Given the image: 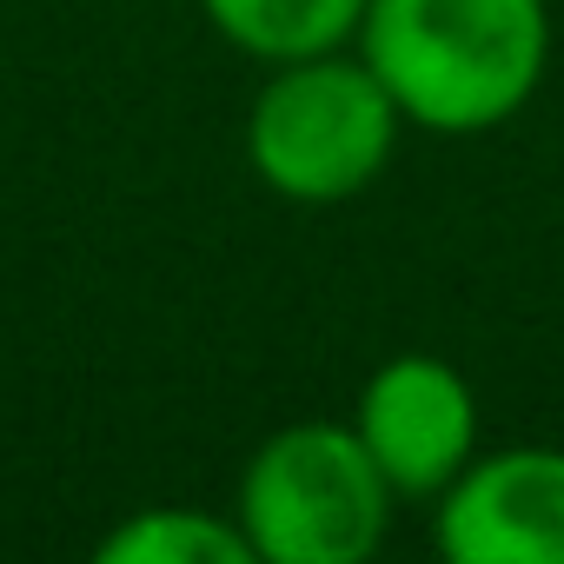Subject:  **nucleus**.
<instances>
[{
    "instance_id": "obj_1",
    "label": "nucleus",
    "mask_w": 564,
    "mask_h": 564,
    "mask_svg": "<svg viewBox=\"0 0 564 564\" xmlns=\"http://www.w3.org/2000/svg\"><path fill=\"white\" fill-rule=\"evenodd\" d=\"M405 127L491 133L544 80L551 8L544 0H366L359 41Z\"/></svg>"
},
{
    "instance_id": "obj_2",
    "label": "nucleus",
    "mask_w": 564,
    "mask_h": 564,
    "mask_svg": "<svg viewBox=\"0 0 564 564\" xmlns=\"http://www.w3.org/2000/svg\"><path fill=\"white\" fill-rule=\"evenodd\" d=\"M399 133L405 113L392 107L386 80L366 67L359 47L279 61L246 107V160L293 206L359 199L386 173Z\"/></svg>"
},
{
    "instance_id": "obj_3",
    "label": "nucleus",
    "mask_w": 564,
    "mask_h": 564,
    "mask_svg": "<svg viewBox=\"0 0 564 564\" xmlns=\"http://www.w3.org/2000/svg\"><path fill=\"white\" fill-rule=\"evenodd\" d=\"M399 491L352 419L279 425L239 471L232 518L259 564H366L386 544Z\"/></svg>"
},
{
    "instance_id": "obj_5",
    "label": "nucleus",
    "mask_w": 564,
    "mask_h": 564,
    "mask_svg": "<svg viewBox=\"0 0 564 564\" xmlns=\"http://www.w3.org/2000/svg\"><path fill=\"white\" fill-rule=\"evenodd\" d=\"M432 538L452 564H564V452H471L432 498Z\"/></svg>"
},
{
    "instance_id": "obj_7",
    "label": "nucleus",
    "mask_w": 564,
    "mask_h": 564,
    "mask_svg": "<svg viewBox=\"0 0 564 564\" xmlns=\"http://www.w3.org/2000/svg\"><path fill=\"white\" fill-rule=\"evenodd\" d=\"M100 564H252V544L239 518L226 511H186V505H153L120 518L100 544Z\"/></svg>"
},
{
    "instance_id": "obj_6",
    "label": "nucleus",
    "mask_w": 564,
    "mask_h": 564,
    "mask_svg": "<svg viewBox=\"0 0 564 564\" xmlns=\"http://www.w3.org/2000/svg\"><path fill=\"white\" fill-rule=\"evenodd\" d=\"M199 14L213 21L226 47L279 67V61H313V54L352 47L366 0H199Z\"/></svg>"
},
{
    "instance_id": "obj_4",
    "label": "nucleus",
    "mask_w": 564,
    "mask_h": 564,
    "mask_svg": "<svg viewBox=\"0 0 564 564\" xmlns=\"http://www.w3.org/2000/svg\"><path fill=\"white\" fill-rule=\"evenodd\" d=\"M352 432L399 498H438L478 452L471 379L438 352H392L359 386Z\"/></svg>"
}]
</instances>
